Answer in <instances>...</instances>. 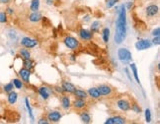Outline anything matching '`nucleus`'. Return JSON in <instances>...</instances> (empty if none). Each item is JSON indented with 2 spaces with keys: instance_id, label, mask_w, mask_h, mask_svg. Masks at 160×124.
<instances>
[{
  "instance_id": "obj_1",
  "label": "nucleus",
  "mask_w": 160,
  "mask_h": 124,
  "mask_svg": "<svg viewBox=\"0 0 160 124\" xmlns=\"http://www.w3.org/2000/svg\"><path fill=\"white\" fill-rule=\"evenodd\" d=\"M118 18L116 20V30L114 40L117 45H121L126 37V5L123 4L120 8L117 7Z\"/></svg>"
},
{
  "instance_id": "obj_2",
  "label": "nucleus",
  "mask_w": 160,
  "mask_h": 124,
  "mask_svg": "<svg viewBox=\"0 0 160 124\" xmlns=\"http://www.w3.org/2000/svg\"><path fill=\"white\" fill-rule=\"evenodd\" d=\"M118 57H119V59L122 63L126 64L130 62L131 58H133V55H131V52L128 48L121 47V48L118 49Z\"/></svg>"
},
{
  "instance_id": "obj_3",
  "label": "nucleus",
  "mask_w": 160,
  "mask_h": 124,
  "mask_svg": "<svg viewBox=\"0 0 160 124\" xmlns=\"http://www.w3.org/2000/svg\"><path fill=\"white\" fill-rule=\"evenodd\" d=\"M63 42H64L65 46L70 50H77L80 47V41L76 39V37H71V36L65 37L63 40Z\"/></svg>"
},
{
  "instance_id": "obj_4",
  "label": "nucleus",
  "mask_w": 160,
  "mask_h": 124,
  "mask_svg": "<svg viewBox=\"0 0 160 124\" xmlns=\"http://www.w3.org/2000/svg\"><path fill=\"white\" fill-rule=\"evenodd\" d=\"M98 90L100 92L101 96L103 97H111L114 95V88L111 87L110 85H107V84H101L98 86Z\"/></svg>"
},
{
  "instance_id": "obj_5",
  "label": "nucleus",
  "mask_w": 160,
  "mask_h": 124,
  "mask_svg": "<svg viewBox=\"0 0 160 124\" xmlns=\"http://www.w3.org/2000/svg\"><path fill=\"white\" fill-rule=\"evenodd\" d=\"M20 45L23 47H26V48L30 49V48H34L35 46L38 45V41L35 39H32L30 37H24L20 41Z\"/></svg>"
},
{
  "instance_id": "obj_6",
  "label": "nucleus",
  "mask_w": 160,
  "mask_h": 124,
  "mask_svg": "<svg viewBox=\"0 0 160 124\" xmlns=\"http://www.w3.org/2000/svg\"><path fill=\"white\" fill-rule=\"evenodd\" d=\"M130 102L129 101L128 99H120L117 101V107L120 110L124 111V112H128L130 110Z\"/></svg>"
},
{
  "instance_id": "obj_7",
  "label": "nucleus",
  "mask_w": 160,
  "mask_h": 124,
  "mask_svg": "<svg viewBox=\"0 0 160 124\" xmlns=\"http://www.w3.org/2000/svg\"><path fill=\"white\" fill-rule=\"evenodd\" d=\"M38 92H39L41 98L43 99L44 101H46V99H49L50 98V95L53 94L54 90L50 89L49 87H46V86H42V87L38 89Z\"/></svg>"
},
{
  "instance_id": "obj_8",
  "label": "nucleus",
  "mask_w": 160,
  "mask_h": 124,
  "mask_svg": "<svg viewBox=\"0 0 160 124\" xmlns=\"http://www.w3.org/2000/svg\"><path fill=\"white\" fill-rule=\"evenodd\" d=\"M135 48L138 49V50H145V49H148L150 48L153 45H152V42L151 41H149V40H139L138 41H136L135 42Z\"/></svg>"
},
{
  "instance_id": "obj_9",
  "label": "nucleus",
  "mask_w": 160,
  "mask_h": 124,
  "mask_svg": "<svg viewBox=\"0 0 160 124\" xmlns=\"http://www.w3.org/2000/svg\"><path fill=\"white\" fill-rule=\"evenodd\" d=\"M62 114L58 110H51L48 113V116H46V119L49 120V122L51 123H56L59 122V120L62 119Z\"/></svg>"
},
{
  "instance_id": "obj_10",
  "label": "nucleus",
  "mask_w": 160,
  "mask_h": 124,
  "mask_svg": "<svg viewBox=\"0 0 160 124\" xmlns=\"http://www.w3.org/2000/svg\"><path fill=\"white\" fill-rule=\"evenodd\" d=\"M71 106L76 109V110H83L84 108L87 107V102H86V99L76 98L71 103Z\"/></svg>"
},
{
  "instance_id": "obj_11",
  "label": "nucleus",
  "mask_w": 160,
  "mask_h": 124,
  "mask_svg": "<svg viewBox=\"0 0 160 124\" xmlns=\"http://www.w3.org/2000/svg\"><path fill=\"white\" fill-rule=\"evenodd\" d=\"M31 70L27 69L25 67L21 68L20 70H19V76H20V78L22 79V81L24 83H27L29 84L30 83V77H31Z\"/></svg>"
},
{
  "instance_id": "obj_12",
  "label": "nucleus",
  "mask_w": 160,
  "mask_h": 124,
  "mask_svg": "<svg viewBox=\"0 0 160 124\" xmlns=\"http://www.w3.org/2000/svg\"><path fill=\"white\" fill-rule=\"evenodd\" d=\"M125 123H126V118L121 115L109 117L105 121V124H125Z\"/></svg>"
},
{
  "instance_id": "obj_13",
  "label": "nucleus",
  "mask_w": 160,
  "mask_h": 124,
  "mask_svg": "<svg viewBox=\"0 0 160 124\" xmlns=\"http://www.w3.org/2000/svg\"><path fill=\"white\" fill-rule=\"evenodd\" d=\"M159 12V8L157 5H155V4H151V5H148L145 9V14H146V16L151 18V17H154L156 16Z\"/></svg>"
},
{
  "instance_id": "obj_14",
  "label": "nucleus",
  "mask_w": 160,
  "mask_h": 124,
  "mask_svg": "<svg viewBox=\"0 0 160 124\" xmlns=\"http://www.w3.org/2000/svg\"><path fill=\"white\" fill-rule=\"evenodd\" d=\"M62 88L63 90L64 93H67V94H73L74 91L76 90V87L70 82H67V81H62Z\"/></svg>"
},
{
  "instance_id": "obj_15",
  "label": "nucleus",
  "mask_w": 160,
  "mask_h": 124,
  "mask_svg": "<svg viewBox=\"0 0 160 124\" xmlns=\"http://www.w3.org/2000/svg\"><path fill=\"white\" fill-rule=\"evenodd\" d=\"M78 35L82 41H91L93 39V33L91 31L85 30V29H81L79 31Z\"/></svg>"
},
{
  "instance_id": "obj_16",
  "label": "nucleus",
  "mask_w": 160,
  "mask_h": 124,
  "mask_svg": "<svg viewBox=\"0 0 160 124\" xmlns=\"http://www.w3.org/2000/svg\"><path fill=\"white\" fill-rule=\"evenodd\" d=\"M87 94H88V98H91L92 99H99L102 97L100 92H99L98 88H96V87H93V88L89 89L87 91Z\"/></svg>"
},
{
  "instance_id": "obj_17",
  "label": "nucleus",
  "mask_w": 160,
  "mask_h": 124,
  "mask_svg": "<svg viewBox=\"0 0 160 124\" xmlns=\"http://www.w3.org/2000/svg\"><path fill=\"white\" fill-rule=\"evenodd\" d=\"M60 103H62V107L64 110H68L71 107V102H70V98L66 95H63L60 99Z\"/></svg>"
},
{
  "instance_id": "obj_18",
  "label": "nucleus",
  "mask_w": 160,
  "mask_h": 124,
  "mask_svg": "<svg viewBox=\"0 0 160 124\" xmlns=\"http://www.w3.org/2000/svg\"><path fill=\"white\" fill-rule=\"evenodd\" d=\"M42 19H43V16H42V14L39 11L33 12L29 15V21L32 23H39Z\"/></svg>"
},
{
  "instance_id": "obj_19",
  "label": "nucleus",
  "mask_w": 160,
  "mask_h": 124,
  "mask_svg": "<svg viewBox=\"0 0 160 124\" xmlns=\"http://www.w3.org/2000/svg\"><path fill=\"white\" fill-rule=\"evenodd\" d=\"M18 99V94L16 92H14V91H11L10 93H8V97H7V101H8V103L9 104H15L16 102Z\"/></svg>"
},
{
  "instance_id": "obj_20",
  "label": "nucleus",
  "mask_w": 160,
  "mask_h": 124,
  "mask_svg": "<svg viewBox=\"0 0 160 124\" xmlns=\"http://www.w3.org/2000/svg\"><path fill=\"white\" fill-rule=\"evenodd\" d=\"M73 95L75 96V98H78V99H87V98H88L87 92H85V91H83V90H80V89H76V90H75Z\"/></svg>"
},
{
  "instance_id": "obj_21",
  "label": "nucleus",
  "mask_w": 160,
  "mask_h": 124,
  "mask_svg": "<svg viewBox=\"0 0 160 124\" xmlns=\"http://www.w3.org/2000/svg\"><path fill=\"white\" fill-rule=\"evenodd\" d=\"M80 120L83 123H90L91 122V115L88 111H82L80 113Z\"/></svg>"
},
{
  "instance_id": "obj_22",
  "label": "nucleus",
  "mask_w": 160,
  "mask_h": 124,
  "mask_svg": "<svg viewBox=\"0 0 160 124\" xmlns=\"http://www.w3.org/2000/svg\"><path fill=\"white\" fill-rule=\"evenodd\" d=\"M19 54L21 55L23 59H30L31 58V52L29 49L26 48V47H23L20 50H19Z\"/></svg>"
},
{
  "instance_id": "obj_23",
  "label": "nucleus",
  "mask_w": 160,
  "mask_h": 124,
  "mask_svg": "<svg viewBox=\"0 0 160 124\" xmlns=\"http://www.w3.org/2000/svg\"><path fill=\"white\" fill-rule=\"evenodd\" d=\"M130 68L131 72H133V74L134 76V79L136 81V83L140 84V81H139V78H138V67H136L135 63H130Z\"/></svg>"
},
{
  "instance_id": "obj_24",
  "label": "nucleus",
  "mask_w": 160,
  "mask_h": 124,
  "mask_svg": "<svg viewBox=\"0 0 160 124\" xmlns=\"http://www.w3.org/2000/svg\"><path fill=\"white\" fill-rule=\"evenodd\" d=\"M102 37L103 41H104L105 44H108L110 41V29L109 28H104L102 31Z\"/></svg>"
},
{
  "instance_id": "obj_25",
  "label": "nucleus",
  "mask_w": 160,
  "mask_h": 124,
  "mask_svg": "<svg viewBox=\"0 0 160 124\" xmlns=\"http://www.w3.org/2000/svg\"><path fill=\"white\" fill-rule=\"evenodd\" d=\"M101 29V23L99 21H94L91 25V32L93 34H98Z\"/></svg>"
},
{
  "instance_id": "obj_26",
  "label": "nucleus",
  "mask_w": 160,
  "mask_h": 124,
  "mask_svg": "<svg viewBox=\"0 0 160 124\" xmlns=\"http://www.w3.org/2000/svg\"><path fill=\"white\" fill-rule=\"evenodd\" d=\"M25 104H26L27 110H28V113H29V116L31 118V120L34 121L35 120V117H34V114H33V109L31 107V104H30L29 99H28V98H25Z\"/></svg>"
},
{
  "instance_id": "obj_27",
  "label": "nucleus",
  "mask_w": 160,
  "mask_h": 124,
  "mask_svg": "<svg viewBox=\"0 0 160 124\" xmlns=\"http://www.w3.org/2000/svg\"><path fill=\"white\" fill-rule=\"evenodd\" d=\"M23 66H24V67L27 68V69L32 70L33 68L35 67V62L33 61L31 58L30 59H23Z\"/></svg>"
},
{
  "instance_id": "obj_28",
  "label": "nucleus",
  "mask_w": 160,
  "mask_h": 124,
  "mask_svg": "<svg viewBox=\"0 0 160 124\" xmlns=\"http://www.w3.org/2000/svg\"><path fill=\"white\" fill-rule=\"evenodd\" d=\"M40 5H41L40 0H32L31 5H30V9H31V11H32V12L39 11V9H40Z\"/></svg>"
},
{
  "instance_id": "obj_29",
  "label": "nucleus",
  "mask_w": 160,
  "mask_h": 124,
  "mask_svg": "<svg viewBox=\"0 0 160 124\" xmlns=\"http://www.w3.org/2000/svg\"><path fill=\"white\" fill-rule=\"evenodd\" d=\"M12 83H13L14 88H15V89L22 90L23 87H24V84H23V81H21L20 79H18V78L13 79V80H12Z\"/></svg>"
},
{
  "instance_id": "obj_30",
  "label": "nucleus",
  "mask_w": 160,
  "mask_h": 124,
  "mask_svg": "<svg viewBox=\"0 0 160 124\" xmlns=\"http://www.w3.org/2000/svg\"><path fill=\"white\" fill-rule=\"evenodd\" d=\"M130 109L135 113H140L142 112V108H140L139 104H138L136 103H130Z\"/></svg>"
},
{
  "instance_id": "obj_31",
  "label": "nucleus",
  "mask_w": 160,
  "mask_h": 124,
  "mask_svg": "<svg viewBox=\"0 0 160 124\" xmlns=\"http://www.w3.org/2000/svg\"><path fill=\"white\" fill-rule=\"evenodd\" d=\"M8 22V16L6 12H0V24H6Z\"/></svg>"
},
{
  "instance_id": "obj_32",
  "label": "nucleus",
  "mask_w": 160,
  "mask_h": 124,
  "mask_svg": "<svg viewBox=\"0 0 160 124\" xmlns=\"http://www.w3.org/2000/svg\"><path fill=\"white\" fill-rule=\"evenodd\" d=\"M14 90V85H13V83L11 82V83H8V84H6L5 86H4L3 87V91L5 93H10L11 91H13Z\"/></svg>"
},
{
  "instance_id": "obj_33",
  "label": "nucleus",
  "mask_w": 160,
  "mask_h": 124,
  "mask_svg": "<svg viewBox=\"0 0 160 124\" xmlns=\"http://www.w3.org/2000/svg\"><path fill=\"white\" fill-rule=\"evenodd\" d=\"M144 115H145V121L147 123L151 122V111H150L149 108H146L144 111Z\"/></svg>"
},
{
  "instance_id": "obj_34",
  "label": "nucleus",
  "mask_w": 160,
  "mask_h": 124,
  "mask_svg": "<svg viewBox=\"0 0 160 124\" xmlns=\"http://www.w3.org/2000/svg\"><path fill=\"white\" fill-rule=\"evenodd\" d=\"M118 2H119V0H106V7L112 8L114 7Z\"/></svg>"
},
{
  "instance_id": "obj_35",
  "label": "nucleus",
  "mask_w": 160,
  "mask_h": 124,
  "mask_svg": "<svg viewBox=\"0 0 160 124\" xmlns=\"http://www.w3.org/2000/svg\"><path fill=\"white\" fill-rule=\"evenodd\" d=\"M55 93H58V94H62V95H63L64 94V92H63V90H62V86H55V87L53 89Z\"/></svg>"
},
{
  "instance_id": "obj_36",
  "label": "nucleus",
  "mask_w": 160,
  "mask_h": 124,
  "mask_svg": "<svg viewBox=\"0 0 160 124\" xmlns=\"http://www.w3.org/2000/svg\"><path fill=\"white\" fill-rule=\"evenodd\" d=\"M151 35L153 37H159L160 36V28L157 27L156 29H154V30L152 31V33H151Z\"/></svg>"
},
{
  "instance_id": "obj_37",
  "label": "nucleus",
  "mask_w": 160,
  "mask_h": 124,
  "mask_svg": "<svg viewBox=\"0 0 160 124\" xmlns=\"http://www.w3.org/2000/svg\"><path fill=\"white\" fill-rule=\"evenodd\" d=\"M152 45H160V37H153V40L151 41Z\"/></svg>"
},
{
  "instance_id": "obj_38",
  "label": "nucleus",
  "mask_w": 160,
  "mask_h": 124,
  "mask_svg": "<svg viewBox=\"0 0 160 124\" xmlns=\"http://www.w3.org/2000/svg\"><path fill=\"white\" fill-rule=\"evenodd\" d=\"M38 123L39 124H49V120L46 118H41L39 121H38Z\"/></svg>"
},
{
  "instance_id": "obj_39",
  "label": "nucleus",
  "mask_w": 160,
  "mask_h": 124,
  "mask_svg": "<svg viewBox=\"0 0 160 124\" xmlns=\"http://www.w3.org/2000/svg\"><path fill=\"white\" fill-rule=\"evenodd\" d=\"M6 14L7 15H13L14 14V9L13 8H10V7H8L7 9H6Z\"/></svg>"
},
{
  "instance_id": "obj_40",
  "label": "nucleus",
  "mask_w": 160,
  "mask_h": 124,
  "mask_svg": "<svg viewBox=\"0 0 160 124\" xmlns=\"http://www.w3.org/2000/svg\"><path fill=\"white\" fill-rule=\"evenodd\" d=\"M133 5H134V2H129L128 5L126 6V9H128V10H130V9L133 8Z\"/></svg>"
},
{
  "instance_id": "obj_41",
  "label": "nucleus",
  "mask_w": 160,
  "mask_h": 124,
  "mask_svg": "<svg viewBox=\"0 0 160 124\" xmlns=\"http://www.w3.org/2000/svg\"><path fill=\"white\" fill-rule=\"evenodd\" d=\"M11 2V0H0V4H4V5H5V4H9Z\"/></svg>"
},
{
  "instance_id": "obj_42",
  "label": "nucleus",
  "mask_w": 160,
  "mask_h": 124,
  "mask_svg": "<svg viewBox=\"0 0 160 124\" xmlns=\"http://www.w3.org/2000/svg\"><path fill=\"white\" fill-rule=\"evenodd\" d=\"M125 71H126V76H128L129 79H130V81L131 82V77H130V71H129V69H128V68H125Z\"/></svg>"
},
{
  "instance_id": "obj_43",
  "label": "nucleus",
  "mask_w": 160,
  "mask_h": 124,
  "mask_svg": "<svg viewBox=\"0 0 160 124\" xmlns=\"http://www.w3.org/2000/svg\"><path fill=\"white\" fill-rule=\"evenodd\" d=\"M53 3H54V0H46V4H48V5H53Z\"/></svg>"
},
{
  "instance_id": "obj_44",
  "label": "nucleus",
  "mask_w": 160,
  "mask_h": 124,
  "mask_svg": "<svg viewBox=\"0 0 160 124\" xmlns=\"http://www.w3.org/2000/svg\"><path fill=\"white\" fill-rule=\"evenodd\" d=\"M89 20H90V17H89V16H85V22H88Z\"/></svg>"
},
{
  "instance_id": "obj_45",
  "label": "nucleus",
  "mask_w": 160,
  "mask_h": 124,
  "mask_svg": "<svg viewBox=\"0 0 160 124\" xmlns=\"http://www.w3.org/2000/svg\"><path fill=\"white\" fill-rule=\"evenodd\" d=\"M54 1H58V0H54Z\"/></svg>"
},
{
  "instance_id": "obj_46",
  "label": "nucleus",
  "mask_w": 160,
  "mask_h": 124,
  "mask_svg": "<svg viewBox=\"0 0 160 124\" xmlns=\"http://www.w3.org/2000/svg\"><path fill=\"white\" fill-rule=\"evenodd\" d=\"M131 1H134V0H131Z\"/></svg>"
}]
</instances>
